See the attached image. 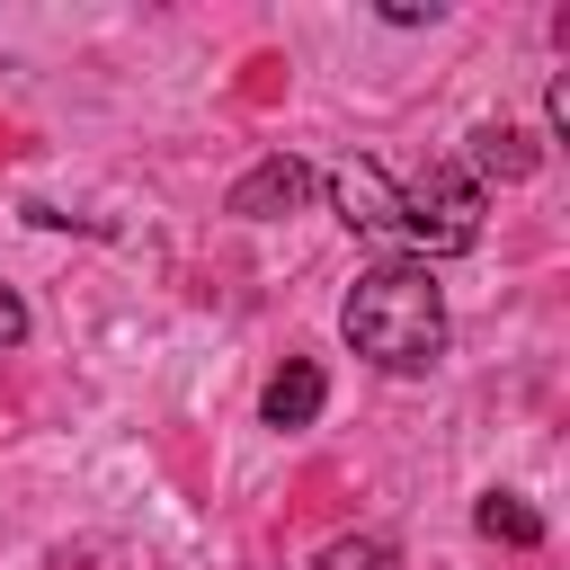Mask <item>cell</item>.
<instances>
[{
  "label": "cell",
  "mask_w": 570,
  "mask_h": 570,
  "mask_svg": "<svg viewBox=\"0 0 570 570\" xmlns=\"http://www.w3.org/2000/svg\"><path fill=\"white\" fill-rule=\"evenodd\" d=\"M303 196H312V169H303L294 151H267V160L232 187V214H240V223H267V214H294Z\"/></svg>",
  "instance_id": "4"
},
{
  "label": "cell",
  "mask_w": 570,
  "mask_h": 570,
  "mask_svg": "<svg viewBox=\"0 0 570 570\" xmlns=\"http://www.w3.org/2000/svg\"><path fill=\"white\" fill-rule=\"evenodd\" d=\"M472 525H481L490 543H508V552H534V543H543V517H534L517 490H490V499L472 508Z\"/></svg>",
  "instance_id": "7"
},
{
  "label": "cell",
  "mask_w": 570,
  "mask_h": 570,
  "mask_svg": "<svg viewBox=\"0 0 570 570\" xmlns=\"http://www.w3.org/2000/svg\"><path fill=\"white\" fill-rule=\"evenodd\" d=\"M338 330H347V347H356L365 365H383V374H428V365L445 356V294H436L428 258H383V267H365L356 294H347V312H338Z\"/></svg>",
  "instance_id": "1"
},
{
  "label": "cell",
  "mask_w": 570,
  "mask_h": 570,
  "mask_svg": "<svg viewBox=\"0 0 570 570\" xmlns=\"http://www.w3.org/2000/svg\"><path fill=\"white\" fill-rule=\"evenodd\" d=\"M321 401H330L321 365H312V356H294V365L267 383V401H258V410H267V428H312V419H321Z\"/></svg>",
  "instance_id": "5"
},
{
  "label": "cell",
  "mask_w": 570,
  "mask_h": 570,
  "mask_svg": "<svg viewBox=\"0 0 570 570\" xmlns=\"http://www.w3.org/2000/svg\"><path fill=\"white\" fill-rule=\"evenodd\" d=\"M401 240L428 249V258L472 249V240H481V187H472L463 169H428V178H410V187H401Z\"/></svg>",
  "instance_id": "2"
},
{
  "label": "cell",
  "mask_w": 570,
  "mask_h": 570,
  "mask_svg": "<svg viewBox=\"0 0 570 570\" xmlns=\"http://www.w3.org/2000/svg\"><path fill=\"white\" fill-rule=\"evenodd\" d=\"M27 338V303H18V285H0V347H18Z\"/></svg>",
  "instance_id": "9"
},
{
  "label": "cell",
  "mask_w": 570,
  "mask_h": 570,
  "mask_svg": "<svg viewBox=\"0 0 570 570\" xmlns=\"http://www.w3.org/2000/svg\"><path fill=\"white\" fill-rule=\"evenodd\" d=\"M330 205L347 232H374V240H401V187L374 169V160H338L330 169Z\"/></svg>",
  "instance_id": "3"
},
{
  "label": "cell",
  "mask_w": 570,
  "mask_h": 570,
  "mask_svg": "<svg viewBox=\"0 0 570 570\" xmlns=\"http://www.w3.org/2000/svg\"><path fill=\"white\" fill-rule=\"evenodd\" d=\"M312 570H401V552H392L383 534H338V543H321Z\"/></svg>",
  "instance_id": "8"
},
{
  "label": "cell",
  "mask_w": 570,
  "mask_h": 570,
  "mask_svg": "<svg viewBox=\"0 0 570 570\" xmlns=\"http://www.w3.org/2000/svg\"><path fill=\"white\" fill-rule=\"evenodd\" d=\"M543 125H552V134H570V80H552V89H543Z\"/></svg>",
  "instance_id": "10"
},
{
  "label": "cell",
  "mask_w": 570,
  "mask_h": 570,
  "mask_svg": "<svg viewBox=\"0 0 570 570\" xmlns=\"http://www.w3.org/2000/svg\"><path fill=\"white\" fill-rule=\"evenodd\" d=\"M525 169H534V142H525L517 125H481V134H472V160H463V178H472V187H481V178L517 187Z\"/></svg>",
  "instance_id": "6"
}]
</instances>
